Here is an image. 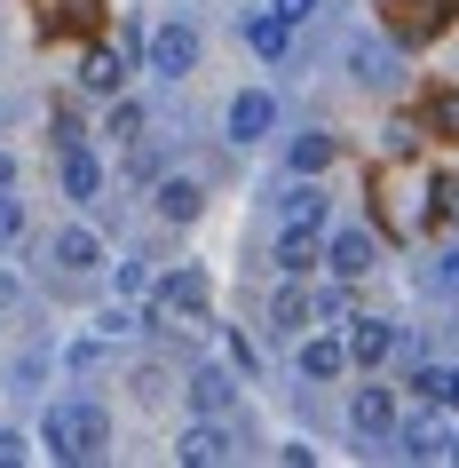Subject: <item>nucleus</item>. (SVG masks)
Wrapping results in <instances>:
<instances>
[{"label": "nucleus", "instance_id": "4468645a", "mask_svg": "<svg viewBox=\"0 0 459 468\" xmlns=\"http://www.w3.org/2000/svg\"><path fill=\"white\" fill-rule=\"evenodd\" d=\"M191 405L198 413H230V405H238V381H230L222 366H198L191 373Z\"/></svg>", "mask_w": 459, "mask_h": 468}, {"label": "nucleus", "instance_id": "473e14b6", "mask_svg": "<svg viewBox=\"0 0 459 468\" xmlns=\"http://www.w3.org/2000/svg\"><path fill=\"white\" fill-rule=\"evenodd\" d=\"M435 278H443V294H459V254H443V271H435Z\"/></svg>", "mask_w": 459, "mask_h": 468}, {"label": "nucleus", "instance_id": "72a5a7b5", "mask_svg": "<svg viewBox=\"0 0 459 468\" xmlns=\"http://www.w3.org/2000/svg\"><path fill=\"white\" fill-rule=\"evenodd\" d=\"M8 183H16V159H8V151H0V191H8Z\"/></svg>", "mask_w": 459, "mask_h": 468}, {"label": "nucleus", "instance_id": "6e6552de", "mask_svg": "<svg viewBox=\"0 0 459 468\" xmlns=\"http://www.w3.org/2000/svg\"><path fill=\"white\" fill-rule=\"evenodd\" d=\"M317 230H325V222H286V239H277V271H286V278H309L317 271V254H325Z\"/></svg>", "mask_w": 459, "mask_h": 468}, {"label": "nucleus", "instance_id": "5701e85b", "mask_svg": "<svg viewBox=\"0 0 459 468\" xmlns=\"http://www.w3.org/2000/svg\"><path fill=\"white\" fill-rule=\"evenodd\" d=\"M111 294H120V302H135V294H151V262H135V254H127L120 271H111Z\"/></svg>", "mask_w": 459, "mask_h": 468}, {"label": "nucleus", "instance_id": "c9c22d12", "mask_svg": "<svg viewBox=\"0 0 459 468\" xmlns=\"http://www.w3.org/2000/svg\"><path fill=\"white\" fill-rule=\"evenodd\" d=\"M0 127H8V112H0Z\"/></svg>", "mask_w": 459, "mask_h": 468}, {"label": "nucleus", "instance_id": "aec40b11", "mask_svg": "<svg viewBox=\"0 0 459 468\" xmlns=\"http://www.w3.org/2000/svg\"><path fill=\"white\" fill-rule=\"evenodd\" d=\"M286 167H293V175H325V167H333V135H293Z\"/></svg>", "mask_w": 459, "mask_h": 468}, {"label": "nucleus", "instance_id": "1a4fd4ad", "mask_svg": "<svg viewBox=\"0 0 459 468\" xmlns=\"http://www.w3.org/2000/svg\"><path fill=\"white\" fill-rule=\"evenodd\" d=\"M325 262H333V278H364L372 262H381V247H372V230H333Z\"/></svg>", "mask_w": 459, "mask_h": 468}, {"label": "nucleus", "instance_id": "ddd939ff", "mask_svg": "<svg viewBox=\"0 0 459 468\" xmlns=\"http://www.w3.org/2000/svg\"><path fill=\"white\" fill-rule=\"evenodd\" d=\"M388 349H396V325L388 318H357L349 325V366H381Z\"/></svg>", "mask_w": 459, "mask_h": 468}, {"label": "nucleus", "instance_id": "f704fd0d", "mask_svg": "<svg viewBox=\"0 0 459 468\" xmlns=\"http://www.w3.org/2000/svg\"><path fill=\"white\" fill-rule=\"evenodd\" d=\"M452 461H459V437H452Z\"/></svg>", "mask_w": 459, "mask_h": 468}, {"label": "nucleus", "instance_id": "7c9ffc66", "mask_svg": "<svg viewBox=\"0 0 459 468\" xmlns=\"http://www.w3.org/2000/svg\"><path fill=\"white\" fill-rule=\"evenodd\" d=\"M435 207H443V215L459 222V183H435Z\"/></svg>", "mask_w": 459, "mask_h": 468}, {"label": "nucleus", "instance_id": "c85d7f7f", "mask_svg": "<svg viewBox=\"0 0 459 468\" xmlns=\"http://www.w3.org/2000/svg\"><path fill=\"white\" fill-rule=\"evenodd\" d=\"M269 8H277L286 25H301V16H317V0H269Z\"/></svg>", "mask_w": 459, "mask_h": 468}, {"label": "nucleus", "instance_id": "c756f323", "mask_svg": "<svg viewBox=\"0 0 459 468\" xmlns=\"http://www.w3.org/2000/svg\"><path fill=\"white\" fill-rule=\"evenodd\" d=\"M8 461H25V437H16V429H0V468Z\"/></svg>", "mask_w": 459, "mask_h": 468}, {"label": "nucleus", "instance_id": "39448f33", "mask_svg": "<svg viewBox=\"0 0 459 468\" xmlns=\"http://www.w3.org/2000/svg\"><path fill=\"white\" fill-rule=\"evenodd\" d=\"M151 302H159V318H198V310H206V278L167 271V278H151Z\"/></svg>", "mask_w": 459, "mask_h": 468}, {"label": "nucleus", "instance_id": "b1692460", "mask_svg": "<svg viewBox=\"0 0 459 468\" xmlns=\"http://www.w3.org/2000/svg\"><path fill=\"white\" fill-rule=\"evenodd\" d=\"M111 135H120V144H143V103H111Z\"/></svg>", "mask_w": 459, "mask_h": 468}, {"label": "nucleus", "instance_id": "412c9836", "mask_svg": "<svg viewBox=\"0 0 459 468\" xmlns=\"http://www.w3.org/2000/svg\"><path fill=\"white\" fill-rule=\"evenodd\" d=\"M286 222H325V191H309V175L286 191Z\"/></svg>", "mask_w": 459, "mask_h": 468}, {"label": "nucleus", "instance_id": "2f4dec72", "mask_svg": "<svg viewBox=\"0 0 459 468\" xmlns=\"http://www.w3.org/2000/svg\"><path fill=\"white\" fill-rule=\"evenodd\" d=\"M435 120H443V127L459 135V96H435Z\"/></svg>", "mask_w": 459, "mask_h": 468}, {"label": "nucleus", "instance_id": "f257e3e1", "mask_svg": "<svg viewBox=\"0 0 459 468\" xmlns=\"http://www.w3.org/2000/svg\"><path fill=\"white\" fill-rule=\"evenodd\" d=\"M48 452L56 461H72V468H88V461H103V444H111V413H103L96 397H56L48 405Z\"/></svg>", "mask_w": 459, "mask_h": 468}, {"label": "nucleus", "instance_id": "4be33fe9", "mask_svg": "<svg viewBox=\"0 0 459 468\" xmlns=\"http://www.w3.org/2000/svg\"><path fill=\"white\" fill-rule=\"evenodd\" d=\"M404 452H412V461H435V452H452V437H443V420H420V429L404 437Z\"/></svg>", "mask_w": 459, "mask_h": 468}, {"label": "nucleus", "instance_id": "0eeeda50", "mask_svg": "<svg viewBox=\"0 0 459 468\" xmlns=\"http://www.w3.org/2000/svg\"><path fill=\"white\" fill-rule=\"evenodd\" d=\"M127 64H135L127 48H88L79 56V88L88 96H127Z\"/></svg>", "mask_w": 459, "mask_h": 468}, {"label": "nucleus", "instance_id": "dca6fc26", "mask_svg": "<svg viewBox=\"0 0 459 468\" xmlns=\"http://www.w3.org/2000/svg\"><path fill=\"white\" fill-rule=\"evenodd\" d=\"M198 207H206V191H198L191 175H167L159 183V222H198Z\"/></svg>", "mask_w": 459, "mask_h": 468}, {"label": "nucleus", "instance_id": "9d476101", "mask_svg": "<svg viewBox=\"0 0 459 468\" xmlns=\"http://www.w3.org/2000/svg\"><path fill=\"white\" fill-rule=\"evenodd\" d=\"M56 167H64V198H103V159L88 144L56 151Z\"/></svg>", "mask_w": 459, "mask_h": 468}, {"label": "nucleus", "instance_id": "f03ea898", "mask_svg": "<svg viewBox=\"0 0 459 468\" xmlns=\"http://www.w3.org/2000/svg\"><path fill=\"white\" fill-rule=\"evenodd\" d=\"M143 64H151V72H159V80H183V72H191V64H198V32L183 25V16H167V25L151 32Z\"/></svg>", "mask_w": 459, "mask_h": 468}, {"label": "nucleus", "instance_id": "20e7f679", "mask_svg": "<svg viewBox=\"0 0 459 468\" xmlns=\"http://www.w3.org/2000/svg\"><path fill=\"white\" fill-rule=\"evenodd\" d=\"M174 461H183V468H214V461H238V437L222 429V413H206V420H191V429H183Z\"/></svg>", "mask_w": 459, "mask_h": 468}, {"label": "nucleus", "instance_id": "f3484780", "mask_svg": "<svg viewBox=\"0 0 459 468\" xmlns=\"http://www.w3.org/2000/svg\"><path fill=\"white\" fill-rule=\"evenodd\" d=\"M286 16H277V8H245V48L254 56H286Z\"/></svg>", "mask_w": 459, "mask_h": 468}, {"label": "nucleus", "instance_id": "a211bd4d", "mask_svg": "<svg viewBox=\"0 0 459 468\" xmlns=\"http://www.w3.org/2000/svg\"><path fill=\"white\" fill-rule=\"evenodd\" d=\"M269 325H277V334H301V325H317V302H309V286H286V294L269 302Z\"/></svg>", "mask_w": 459, "mask_h": 468}, {"label": "nucleus", "instance_id": "f8f14e48", "mask_svg": "<svg viewBox=\"0 0 459 468\" xmlns=\"http://www.w3.org/2000/svg\"><path fill=\"white\" fill-rule=\"evenodd\" d=\"M443 25V0H388V32L396 40H428Z\"/></svg>", "mask_w": 459, "mask_h": 468}, {"label": "nucleus", "instance_id": "6ab92c4d", "mask_svg": "<svg viewBox=\"0 0 459 468\" xmlns=\"http://www.w3.org/2000/svg\"><path fill=\"white\" fill-rule=\"evenodd\" d=\"M56 262H64V271H96L103 239H96V230H56Z\"/></svg>", "mask_w": 459, "mask_h": 468}, {"label": "nucleus", "instance_id": "423d86ee", "mask_svg": "<svg viewBox=\"0 0 459 468\" xmlns=\"http://www.w3.org/2000/svg\"><path fill=\"white\" fill-rule=\"evenodd\" d=\"M349 429H357L364 444H388V437H396V397H388V389H357V397H349Z\"/></svg>", "mask_w": 459, "mask_h": 468}, {"label": "nucleus", "instance_id": "cd10ccee", "mask_svg": "<svg viewBox=\"0 0 459 468\" xmlns=\"http://www.w3.org/2000/svg\"><path fill=\"white\" fill-rule=\"evenodd\" d=\"M72 144H88V127H79L72 112H56V151H72Z\"/></svg>", "mask_w": 459, "mask_h": 468}, {"label": "nucleus", "instance_id": "2eb2a0df", "mask_svg": "<svg viewBox=\"0 0 459 468\" xmlns=\"http://www.w3.org/2000/svg\"><path fill=\"white\" fill-rule=\"evenodd\" d=\"M340 366H349V342H333V334H309L301 342V381H333Z\"/></svg>", "mask_w": 459, "mask_h": 468}, {"label": "nucleus", "instance_id": "a878e982", "mask_svg": "<svg viewBox=\"0 0 459 468\" xmlns=\"http://www.w3.org/2000/svg\"><path fill=\"white\" fill-rule=\"evenodd\" d=\"M428 397H435V405H452V413H459V366H452V373H428Z\"/></svg>", "mask_w": 459, "mask_h": 468}, {"label": "nucleus", "instance_id": "393cba45", "mask_svg": "<svg viewBox=\"0 0 459 468\" xmlns=\"http://www.w3.org/2000/svg\"><path fill=\"white\" fill-rule=\"evenodd\" d=\"M317 325H333V318H349V294H340V286H317Z\"/></svg>", "mask_w": 459, "mask_h": 468}, {"label": "nucleus", "instance_id": "bb28decb", "mask_svg": "<svg viewBox=\"0 0 459 468\" xmlns=\"http://www.w3.org/2000/svg\"><path fill=\"white\" fill-rule=\"evenodd\" d=\"M16 230H25V207H16V198L0 191V247H8V239H16Z\"/></svg>", "mask_w": 459, "mask_h": 468}, {"label": "nucleus", "instance_id": "9b49d317", "mask_svg": "<svg viewBox=\"0 0 459 468\" xmlns=\"http://www.w3.org/2000/svg\"><path fill=\"white\" fill-rule=\"evenodd\" d=\"M349 64H357V88H396V80H404L396 48H381V40H357V48H349Z\"/></svg>", "mask_w": 459, "mask_h": 468}, {"label": "nucleus", "instance_id": "7ed1b4c3", "mask_svg": "<svg viewBox=\"0 0 459 468\" xmlns=\"http://www.w3.org/2000/svg\"><path fill=\"white\" fill-rule=\"evenodd\" d=\"M269 127H277V96L269 88H245V96H230V144L238 151H254V144H269Z\"/></svg>", "mask_w": 459, "mask_h": 468}]
</instances>
